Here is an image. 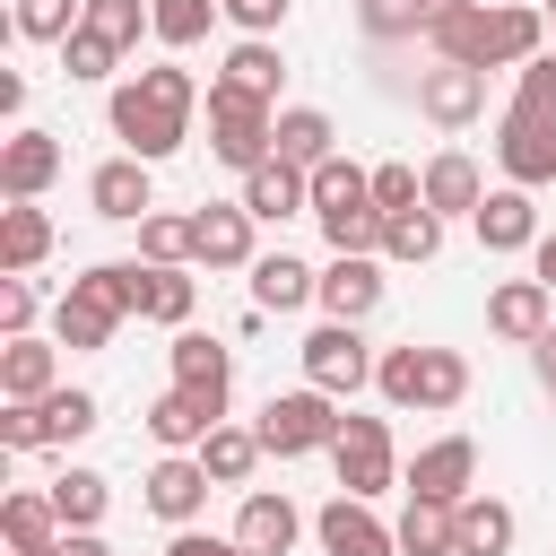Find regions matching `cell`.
<instances>
[{"mask_svg":"<svg viewBox=\"0 0 556 556\" xmlns=\"http://www.w3.org/2000/svg\"><path fill=\"white\" fill-rule=\"evenodd\" d=\"M434 9H460V0H434Z\"/></svg>","mask_w":556,"mask_h":556,"instance_id":"54","label":"cell"},{"mask_svg":"<svg viewBox=\"0 0 556 556\" xmlns=\"http://www.w3.org/2000/svg\"><path fill=\"white\" fill-rule=\"evenodd\" d=\"M208 148H217V165H235V174H261L269 156H278V113L261 104V96H243V87H208Z\"/></svg>","mask_w":556,"mask_h":556,"instance_id":"4","label":"cell"},{"mask_svg":"<svg viewBox=\"0 0 556 556\" xmlns=\"http://www.w3.org/2000/svg\"><path fill=\"white\" fill-rule=\"evenodd\" d=\"M278 70H287V61H278L269 35H243V43L226 52V87H243V96H261V104L278 96Z\"/></svg>","mask_w":556,"mask_h":556,"instance_id":"37","label":"cell"},{"mask_svg":"<svg viewBox=\"0 0 556 556\" xmlns=\"http://www.w3.org/2000/svg\"><path fill=\"white\" fill-rule=\"evenodd\" d=\"M452 70H486V0H460V9H434V35H426Z\"/></svg>","mask_w":556,"mask_h":556,"instance_id":"27","label":"cell"},{"mask_svg":"<svg viewBox=\"0 0 556 556\" xmlns=\"http://www.w3.org/2000/svg\"><path fill=\"white\" fill-rule=\"evenodd\" d=\"M191 104H200V87H191V70H174V61H156V70H139V78H122L113 87V104H104V122H113V139L139 156V165H165L182 139H191Z\"/></svg>","mask_w":556,"mask_h":556,"instance_id":"1","label":"cell"},{"mask_svg":"<svg viewBox=\"0 0 556 556\" xmlns=\"http://www.w3.org/2000/svg\"><path fill=\"white\" fill-rule=\"evenodd\" d=\"M313 539H321V556H400V530L374 521V504H356V495H330L313 513Z\"/></svg>","mask_w":556,"mask_h":556,"instance_id":"9","label":"cell"},{"mask_svg":"<svg viewBox=\"0 0 556 556\" xmlns=\"http://www.w3.org/2000/svg\"><path fill=\"white\" fill-rule=\"evenodd\" d=\"M217 426H226V408H217V400H200V391H165V400L148 408V434H156L165 452H200Z\"/></svg>","mask_w":556,"mask_h":556,"instance_id":"21","label":"cell"},{"mask_svg":"<svg viewBox=\"0 0 556 556\" xmlns=\"http://www.w3.org/2000/svg\"><path fill=\"white\" fill-rule=\"evenodd\" d=\"M304 382H313V391H330V400H348V391H365V382H374V356H365V330H356V321H321V330L304 339Z\"/></svg>","mask_w":556,"mask_h":556,"instance_id":"7","label":"cell"},{"mask_svg":"<svg viewBox=\"0 0 556 556\" xmlns=\"http://www.w3.org/2000/svg\"><path fill=\"white\" fill-rule=\"evenodd\" d=\"M43 495L61 504V521H70V530H96V521H104V504H113V486H104L96 469H61Z\"/></svg>","mask_w":556,"mask_h":556,"instance_id":"38","label":"cell"},{"mask_svg":"<svg viewBox=\"0 0 556 556\" xmlns=\"http://www.w3.org/2000/svg\"><path fill=\"white\" fill-rule=\"evenodd\" d=\"M113 61H122V52H113L96 26H78V35L61 43V78H113Z\"/></svg>","mask_w":556,"mask_h":556,"instance_id":"45","label":"cell"},{"mask_svg":"<svg viewBox=\"0 0 556 556\" xmlns=\"http://www.w3.org/2000/svg\"><path fill=\"white\" fill-rule=\"evenodd\" d=\"M252 208L235 200V208H200L191 217V261H208V269H252Z\"/></svg>","mask_w":556,"mask_h":556,"instance_id":"16","label":"cell"},{"mask_svg":"<svg viewBox=\"0 0 556 556\" xmlns=\"http://www.w3.org/2000/svg\"><path fill=\"white\" fill-rule=\"evenodd\" d=\"M139 304H148V261H96V269L70 278V295L52 304V339H61V348H104Z\"/></svg>","mask_w":556,"mask_h":556,"instance_id":"2","label":"cell"},{"mask_svg":"<svg viewBox=\"0 0 556 556\" xmlns=\"http://www.w3.org/2000/svg\"><path fill=\"white\" fill-rule=\"evenodd\" d=\"M547 304H556V287H539V278H504L495 295H486V330L495 339H513V348H539L556 321H547Z\"/></svg>","mask_w":556,"mask_h":556,"instance_id":"12","label":"cell"},{"mask_svg":"<svg viewBox=\"0 0 556 556\" xmlns=\"http://www.w3.org/2000/svg\"><path fill=\"white\" fill-rule=\"evenodd\" d=\"M339 426H348V417H339V400L304 382V391H269V408H261V426H252V434H261V452L304 460V452H330V443H339Z\"/></svg>","mask_w":556,"mask_h":556,"instance_id":"5","label":"cell"},{"mask_svg":"<svg viewBox=\"0 0 556 556\" xmlns=\"http://www.w3.org/2000/svg\"><path fill=\"white\" fill-rule=\"evenodd\" d=\"M0 539H9V556H35V547H61V539H70V521H61V504H52V495L17 486V495L0 504Z\"/></svg>","mask_w":556,"mask_h":556,"instance_id":"22","label":"cell"},{"mask_svg":"<svg viewBox=\"0 0 556 556\" xmlns=\"http://www.w3.org/2000/svg\"><path fill=\"white\" fill-rule=\"evenodd\" d=\"M35 556H61V547H35Z\"/></svg>","mask_w":556,"mask_h":556,"instance_id":"55","label":"cell"},{"mask_svg":"<svg viewBox=\"0 0 556 556\" xmlns=\"http://www.w3.org/2000/svg\"><path fill=\"white\" fill-rule=\"evenodd\" d=\"M217 9H226V0H148V26H156V43H174V52H182V43H200V35H208V17H217Z\"/></svg>","mask_w":556,"mask_h":556,"instance_id":"40","label":"cell"},{"mask_svg":"<svg viewBox=\"0 0 556 556\" xmlns=\"http://www.w3.org/2000/svg\"><path fill=\"white\" fill-rule=\"evenodd\" d=\"M530 261H539L530 278H539V287H556V235H539V252H530Z\"/></svg>","mask_w":556,"mask_h":556,"instance_id":"52","label":"cell"},{"mask_svg":"<svg viewBox=\"0 0 556 556\" xmlns=\"http://www.w3.org/2000/svg\"><path fill=\"white\" fill-rule=\"evenodd\" d=\"M87 208L113 217V226H148V217H156V182H148V165H139V156L96 165V174H87Z\"/></svg>","mask_w":556,"mask_h":556,"instance_id":"10","label":"cell"},{"mask_svg":"<svg viewBox=\"0 0 556 556\" xmlns=\"http://www.w3.org/2000/svg\"><path fill=\"white\" fill-rule=\"evenodd\" d=\"M174 391H200V400L226 408V391H235V356H226L208 330H174Z\"/></svg>","mask_w":556,"mask_h":556,"instance_id":"20","label":"cell"},{"mask_svg":"<svg viewBox=\"0 0 556 556\" xmlns=\"http://www.w3.org/2000/svg\"><path fill=\"white\" fill-rule=\"evenodd\" d=\"M43 252H52V217L35 200H9L0 208V278H26Z\"/></svg>","mask_w":556,"mask_h":556,"instance_id":"26","label":"cell"},{"mask_svg":"<svg viewBox=\"0 0 556 556\" xmlns=\"http://www.w3.org/2000/svg\"><path fill=\"white\" fill-rule=\"evenodd\" d=\"M313 295H321V278H313L295 252L252 261V304H261V313H295V304H313Z\"/></svg>","mask_w":556,"mask_h":556,"instance_id":"29","label":"cell"},{"mask_svg":"<svg viewBox=\"0 0 556 556\" xmlns=\"http://www.w3.org/2000/svg\"><path fill=\"white\" fill-rule=\"evenodd\" d=\"M330 321H365L374 304H382V261L374 252H339L330 269H321V295H313Z\"/></svg>","mask_w":556,"mask_h":556,"instance_id":"15","label":"cell"},{"mask_svg":"<svg viewBox=\"0 0 556 556\" xmlns=\"http://www.w3.org/2000/svg\"><path fill=\"white\" fill-rule=\"evenodd\" d=\"M478 200H486V182H478V165H469L460 148L426 156V208H434V217H478Z\"/></svg>","mask_w":556,"mask_h":556,"instance_id":"25","label":"cell"},{"mask_svg":"<svg viewBox=\"0 0 556 556\" xmlns=\"http://www.w3.org/2000/svg\"><path fill=\"white\" fill-rule=\"evenodd\" d=\"M139 252H148V269H182V261H191V217H165V208H156V217L139 226Z\"/></svg>","mask_w":556,"mask_h":556,"instance_id":"43","label":"cell"},{"mask_svg":"<svg viewBox=\"0 0 556 556\" xmlns=\"http://www.w3.org/2000/svg\"><path fill=\"white\" fill-rule=\"evenodd\" d=\"M374 208H382V217L426 208V174H417V165H374Z\"/></svg>","mask_w":556,"mask_h":556,"instance_id":"46","label":"cell"},{"mask_svg":"<svg viewBox=\"0 0 556 556\" xmlns=\"http://www.w3.org/2000/svg\"><path fill=\"white\" fill-rule=\"evenodd\" d=\"M87 26V0H17V35L26 43H70Z\"/></svg>","mask_w":556,"mask_h":556,"instance_id":"39","label":"cell"},{"mask_svg":"<svg viewBox=\"0 0 556 556\" xmlns=\"http://www.w3.org/2000/svg\"><path fill=\"white\" fill-rule=\"evenodd\" d=\"M348 208H374V174L356 156H330L313 174V217H348Z\"/></svg>","mask_w":556,"mask_h":556,"instance_id":"32","label":"cell"},{"mask_svg":"<svg viewBox=\"0 0 556 556\" xmlns=\"http://www.w3.org/2000/svg\"><path fill=\"white\" fill-rule=\"evenodd\" d=\"M356 26L374 43H408V35H434V0H356Z\"/></svg>","mask_w":556,"mask_h":556,"instance_id":"36","label":"cell"},{"mask_svg":"<svg viewBox=\"0 0 556 556\" xmlns=\"http://www.w3.org/2000/svg\"><path fill=\"white\" fill-rule=\"evenodd\" d=\"M52 391H61V348H52V339H9V348H0V400L35 408V400H52Z\"/></svg>","mask_w":556,"mask_h":556,"instance_id":"17","label":"cell"},{"mask_svg":"<svg viewBox=\"0 0 556 556\" xmlns=\"http://www.w3.org/2000/svg\"><path fill=\"white\" fill-rule=\"evenodd\" d=\"M52 174H61V139L52 130H9L0 139V191L9 200H35Z\"/></svg>","mask_w":556,"mask_h":556,"instance_id":"18","label":"cell"},{"mask_svg":"<svg viewBox=\"0 0 556 556\" xmlns=\"http://www.w3.org/2000/svg\"><path fill=\"white\" fill-rule=\"evenodd\" d=\"M243 208L252 217H304L313 208V174H295V165H261V174H243Z\"/></svg>","mask_w":556,"mask_h":556,"instance_id":"28","label":"cell"},{"mask_svg":"<svg viewBox=\"0 0 556 556\" xmlns=\"http://www.w3.org/2000/svg\"><path fill=\"white\" fill-rule=\"evenodd\" d=\"M452 530H460V556H504L513 547V504L504 495H469V504H452Z\"/></svg>","mask_w":556,"mask_h":556,"instance_id":"30","label":"cell"},{"mask_svg":"<svg viewBox=\"0 0 556 556\" xmlns=\"http://www.w3.org/2000/svg\"><path fill=\"white\" fill-rule=\"evenodd\" d=\"M330 469H339V486H348L356 504L391 495V486H400V460H391V426H382V417H348V426H339V443H330Z\"/></svg>","mask_w":556,"mask_h":556,"instance_id":"6","label":"cell"},{"mask_svg":"<svg viewBox=\"0 0 556 556\" xmlns=\"http://www.w3.org/2000/svg\"><path fill=\"white\" fill-rule=\"evenodd\" d=\"M200 469H208L217 486H243V478L261 469V434H252V426H217V434L200 443Z\"/></svg>","mask_w":556,"mask_h":556,"instance_id":"35","label":"cell"},{"mask_svg":"<svg viewBox=\"0 0 556 556\" xmlns=\"http://www.w3.org/2000/svg\"><path fill=\"white\" fill-rule=\"evenodd\" d=\"M0 330L35 339V278H0Z\"/></svg>","mask_w":556,"mask_h":556,"instance_id":"47","label":"cell"},{"mask_svg":"<svg viewBox=\"0 0 556 556\" xmlns=\"http://www.w3.org/2000/svg\"><path fill=\"white\" fill-rule=\"evenodd\" d=\"M208 486H217V478L200 469V452H165V460L148 469V513L174 521V530H191V513L208 504Z\"/></svg>","mask_w":556,"mask_h":556,"instance_id":"13","label":"cell"},{"mask_svg":"<svg viewBox=\"0 0 556 556\" xmlns=\"http://www.w3.org/2000/svg\"><path fill=\"white\" fill-rule=\"evenodd\" d=\"M374 391L391 400V408H460L469 400V356L460 348H391L382 365H374Z\"/></svg>","mask_w":556,"mask_h":556,"instance_id":"3","label":"cell"},{"mask_svg":"<svg viewBox=\"0 0 556 556\" xmlns=\"http://www.w3.org/2000/svg\"><path fill=\"white\" fill-rule=\"evenodd\" d=\"M139 321L182 330V321H191V278H182V269H148V304H139Z\"/></svg>","mask_w":556,"mask_h":556,"instance_id":"44","label":"cell"},{"mask_svg":"<svg viewBox=\"0 0 556 556\" xmlns=\"http://www.w3.org/2000/svg\"><path fill=\"white\" fill-rule=\"evenodd\" d=\"M96 391H52V400H35V452L43 443H78V434H96Z\"/></svg>","mask_w":556,"mask_h":556,"instance_id":"33","label":"cell"},{"mask_svg":"<svg viewBox=\"0 0 556 556\" xmlns=\"http://www.w3.org/2000/svg\"><path fill=\"white\" fill-rule=\"evenodd\" d=\"M513 113L539 122V130H556V52L521 61V78H513Z\"/></svg>","mask_w":556,"mask_h":556,"instance_id":"41","label":"cell"},{"mask_svg":"<svg viewBox=\"0 0 556 556\" xmlns=\"http://www.w3.org/2000/svg\"><path fill=\"white\" fill-rule=\"evenodd\" d=\"M391 530H400V556H460L452 504H426V495H408V513H400Z\"/></svg>","mask_w":556,"mask_h":556,"instance_id":"31","label":"cell"},{"mask_svg":"<svg viewBox=\"0 0 556 556\" xmlns=\"http://www.w3.org/2000/svg\"><path fill=\"white\" fill-rule=\"evenodd\" d=\"M339 130H330V113L321 104H287L278 113V165H295V174H321L339 148H330Z\"/></svg>","mask_w":556,"mask_h":556,"instance_id":"23","label":"cell"},{"mask_svg":"<svg viewBox=\"0 0 556 556\" xmlns=\"http://www.w3.org/2000/svg\"><path fill=\"white\" fill-rule=\"evenodd\" d=\"M469 486H478V443L469 434H434L408 460V495H426V504H469Z\"/></svg>","mask_w":556,"mask_h":556,"instance_id":"8","label":"cell"},{"mask_svg":"<svg viewBox=\"0 0 556 556\" xmlns=\"http://www.w3.org/2000/svg\"><path fill=\"white\" fill-rule=\"evenodd\" d=\"M530 9H547V0H530Z\"/></svg>","mask_w":556,"mask_h":556,"instance_id":"56","label":"cell"},{"mask_svg":"<svg viewBox=\"0 0 556 556\" xmlns=\"http://www.w3.org/2000/svg\"><path fill=\"white\" fill-rule=\"evenodd\" d=\"M495 165H504V182H513V191L556 182V130H539V122L504 113V122H495Z\"/></svg>","mask_w":556,"mask_h":556,"instance_id":"14","label":"cell"},{"mask_svg":"<svg viewBox=\"0 0 556 556\" xmlns=\"http://www.w3.org/2000/svg\"><path fill=\"white\" fill-rule=\"evenodd\" d=\"M61 556H113V547H104L96 530H70V539H61Z\"/></svg>","mask_w":556,"mask_h":556,"instance_id":"51","label":"cell"},{"mask_svg":"<svg viewBox=\"0 0 556 556\" xmlns=\"http://www.w3.org/2000/svg\"><path fill=\"white\" fill-rule=\"evenodd\" d=\"M235 539H243L252 556H287V547L304 539V513H295L287 495H243V513H235Z\"/></svg>","mask_w":556,"mask_h":556,"instance_id":"24","label":"cell"},{"mask_svg":"<svg viewBox=\"0 0 556 556\" xmlns=\"http://www.w3.org/2000/svg\"><path fill=\"white\" fill-rule=\"evenodd\" d=\"M87 26H96L113 52H130L139 35H156V26H148V0H87Z\"/></svg>","mask_w":556,"mask_h":556,"instance_id":"42","label":"cell"},{"mask_svg":"<svg viewBox=\"0 0 556 556\" xmlns=\"http://www.w3.org/2000/svg\"><path fill=\"white\" fill-rule=\"evenodd\" d=\"M443 252V217L434 208H400V217H382V261H434Z\"/></svg>","mask_w":556,"mask_h":556,"instance_id":"34","label":"cell"},{"mask_svg":"<svg viewBox=\"0 0 556 556\" xmlns=\"http://www.w3.org/2000/svg\"><path fill=\"white\" fill-rule=\"evenodd\" d=\"M226 17H235L243 35H278V17H287V0H226Z\"/></svg>","mask_w":556,"mask_h":556,"instance_id":"48","label":"cell"},{"mask_svg":"<svg viewBox=\"0 0 556 556\" xmlns=\"http://www.w3.org/2000/svg\"><path fill=\"white\" fill-rule=\"evenodd\" d=\"M417 113H426L434 130H469V122L486 113V70H452V61L426 70V78H417Z\"/></svg>","mask_w":556,"mask_h":556,"instance_id":"11","label":"cell"},{"mask_svg":"<svg viewBox=\"0 0 556 556\" xmlns=\"http://www.w3.org/2000/svg\"><path fill=\"white\" fill-rule=\"evenodd\" d=\"M165 556H252V547H243V539H208V530H174Z\"/></svg>","mask_w":556,"mask_h":556,"instance_id":"49","label":"cell"},{"mask_svg":"<svg viewBox=\"0 0 556 556\" xmlns=\"http://www.w3.org/2000/svg\"><path fill=\"white\" fill-rule=\"evenodd\" d=\"M469 226H478V243H486V252H539V208H530V191H513V182H504V191H486Z\"/></svg>","mask_w":556,"mask_h":556,"instance_id":"19","label":"cell"},{"mask_svg":"<svg viewBox=\"0 0 556 556\" xmlns=\"http://www.w3.org/2000/svg\"><path fill=\"white\" fill-rule=\"evenodd\" d=\"M530 356H539V382H547V391H556V330H547V339H539V348H530Z\"/></svg>","mask_w":556,"mask_h":556,"instance_id":"53","label":"cell"},{"mask_svg":"<svg viewBox=\"0 0 556 556\" xmlns=\"http://www.w3.org/2000/svg\"><path fill=\"white\" fill-rule=\"evenodd\" d=\"M0 443H9V452H35V408L9 400V408H0Z\"/></svg>","mask_w":556,"mask_h":556,"instance_id":"50","label":"cell"},{"mask_svg":"<svg viewBox=\"0 0 556 556\" xmlns=\"http://www.w3.org/2000/svg\"><path fill=\"white\" fill-rule=\"evenodd\" d=\"M547 9H556V0H547Z\"/></svg>","mask_w":556,"mask_h":556,"instance_id":"57","label":"cell"}]
</instances>
